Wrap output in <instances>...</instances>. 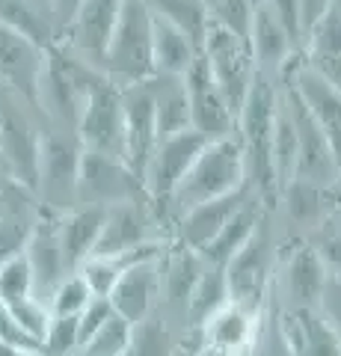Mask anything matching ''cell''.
Instances as JSON below:
<instances>
[{"label":"cell","mask_w":341,"mask_h":356,"mask_svg":"<svg viewBox=\"0 0 341 356\" xmlns=\"http://www.w3.org/2000/svg\"><path fill=\"white\" fill-rule=\"evenodd\" d=\"M279 107V81L267 74H256L244 107L238 113V140L244 146L247 184L256 191L258 202L276 205L279 184L273 170V125Z\"/></svg>","instance_id":"obj_1"},{"label":"cell","mask_w":341,"mask_h":356,"mask_svg":"<svg viewBox=\"0 0 341 356\" xmlns=\"http://www.w3.org/2000/svg\"><path fill=\"white\" fill-rule=\"evenodd\" d=\"M104 72L98 65L86 63L78 54H72L65 44H51L48 65L39 83V110L53 128L78 131V122L83 113L86 98L92 89L104 81Z\"/></svg>","instance_id":"obj_2"},{"label":"cell","mask_w":341,"mask_h":356,"mask_svg":"<svg viewBox=\"0 0 341 356\" xmlns=\"http://www.w3.org/2000/svg\"><path fill=\"white\" fill-rule=\"evenodd\" d=\"M244 184H247V161H244V146H240L235 131L228 137L205 143L202 152L196 154V161L190 163V170L178 181V187L172 191L169 202L184 214L187 208L235 193Z\"/></svg>","instance_id":"obj_3"},{"label":"cell","mask_w":341,"mask_h":356,"mask_svg":"<svg viewBox=\"0 0 341 356\" xmlns=\"http://www.w3.org/2000/svg\"><path fill=\"white\" fill-rule=\"evenodd\" d=\"M101 72L119 86L155 77V15L142 0H125L101 57Z\"/></svg>","instance_id":"obj_4"},{"label":"cell","mask_w":341,"mask_h":356,"mask_svg":"<svg viewBox=\"0 0 341 356\" xmlns=\"http://www.w3.org/2000/svg\"><path fill=\"white\" fill-rule=\"evenodd\" d=\"M36 116H42L39 107L0 89V161L9 178L27 191H36L39 184V154L45 134Z\"/></svg>","instance_id":"obj_5"},{"label":"cell","mask_w":341,"mask_h":356,"mask_svg":"<svg viewBox=\"0 0 341 356\" xmlns=\"http://www.w3.org/2000/svg\"><path fill=\"white\" fill-rule=\"evenodd\" d=\"M199 54L208 65V72L214 77V83L219 86V92L226 95L228 107H232L235 116H238L240 107L247 102V95H249V89H252V81H256V74H258V65H256V57H252L249 42L211 21L205 30V36H202Z\"/></svg>","instance_id":"obj_6"},{"label":"cell","mask_w":341,"mask_h":356,"mask_svg":"<svg viewBox=\"0 0 341 356\" xmlns=\"http://www.w3.org/2000/svg\"><path fill=\"white\" fill-rule=\"evenodd\" d=\"M78 137L81 149L98 152L107 158H122L125 161V104H122V86L104 77L86 98L83 113L78 122Z\"/></svg>","instance_id":"obj_7"},{"label":"cell","mask_w":341,"mask_h":356,"mask_svg":"<svg viewBox=\"0 0 341 356\" xmlns=\"http://www.w3.org/2000/svg\"><path fill=\"white\" fill-rule=\"evenodd\" d=\"M279 83H282L279 86L282 102L288 107V113L294 119V131H297V172H294V178H303V181H312L321 187H333L341 166H338L333 146H329L326 134L309 113V107L303 104V98L297 95V89L288 81H279Z\"/></svg>","instance_id":"obj_8"},{"label":"cell","mask_w":341,"mask_h":356,"mask_svg":"<svg viewBox=\"0 0 341 356\" xmlns=\"http://www.w3.org/2000/svg\"><path fill=\"white\" fill-rule=\"evenodd\" d=\"M81 154H83V149L72 131L51 128V131L42 134L36 191L45 196V202L53 211H69L72 202H78Z\"/></svg>","instance_id":"obj_9"},{"label":"cell","mask_w":341,"mask_h":356,"mask_svg":"<svg viewBox=\"0 0 341 356\" xmlns=\"http://www.w3.org/2000/svg\"><path fill=\"white\" fill-rule=\"evenodd\" d=\"M146 196L142 178L131 170L122 158H107L98 152L81 154L78 170V202L81 205H122V202H140Z\"/></svg>","instance_id":"obj_10"},{"label":"cell","mask_w":341,"mask_h":356,"mask_svg":"<svg viewBox=\"0 0 341 356\" xmlns=\"http://www.w3.org/2000/svg\"><path fill=\"white\" fill-rule=\"evenodd\" d=\"M48 65V48L13 27L0 24V89L39 107V83Z\"/></svg>","instance_id":"obj_11"},{"label":"cell","mask_w":341,"mask_h":356,"mask_svg":"<svg viewBox=\"0 0 341 356\" xmlns=\"http://www.w3.org/2000/svg\"><path fill=\"white\" fill-rule=\"evenodd\" d=\"M205 143L208 140L193 128L158 140L146 172H142V187H146V196L151 202H169L172 191L178 187V181L190 170V163L196 161V154L202 152Z\"/></svg>","instance_id":"obj_12"},{"label":"cell","mask_w":341,"mask_h":356,"mask_svg":"<svg viewBox=\"0 0 341 356\" xmlns=\"http://www.w3.org/2000/svg\"><path fill=\"white\" fill-rule=\"evenodd\" d=\"M223 273H226L228 300L261 312L273 291V285H276L273 282V261H270L267 241L256 232V238L223 264Z\"/></svg>","instance_id":"obj_13"},{"label":"cell","mask_w":341,"mask_h":356,"mask_svg":"<svg viewBox=\"0 0 341 356\" xmlns=\"http://www.w3.org/2000/svg\"><path fill=\"white\" fill-rule=\"evenodd\" d=\"M122 3L125 0H78L60 44H65L72 54H78L86 63L101 69V57L116 30Z\"/></svg>","instance_id":"obj_14"},{"label":"cell","mask_w":341,"mask_h":356,"mask_svg":"<svg viewBox=\"0 0 341 356\" xmlns=\"http://www.w3.org/2000/svg\"><path fill=\"white\" fill-rule=\"evenodd\" d=\"M184 86H187V98H190V128L193 131H199L205 140H219L238 131L235 110L228 107L226 95L214 83L202 54L184 72Z\"/></svg>","instance_id":"obj_15"},{"label":"cell","mask_w":341,"mask_h":356,"mask_svg":"<svg viewBox=\"0 0 341 356\" xmlns=\"http://www.w3.org/2000/svg\"><path fill=\"white\" fill-rule=\"evenodd\" d=\"M261 312L240 306V303H235V300H226L223 306L214 309L211 315L196 327L199 330L202 353H211V356H247L249 348H252V341H256V336H258Z\"/></svg>","instance_id":"obj_16"},{"label":"cell","mask_w":341,"mask_h":356,"mask_svg":"<svg viewBox=\"0 0 341 356\" xmlns=\"http://www.w3.org/2000/svg\"><path fill=\"white\" fill-rule=\"evenodd\" d=\"M122 104H125V163L142 178L151 152H155L160 140L149 81L122 86Z\"/></svg>","instance_id":"obj_17"},{"label":"cell","mask_w":341,"mask_h":356,"mask_svg":"<svg viewBox=\"0 0 341 356\" xmlns=\"http://www.w3.org/2000/svg\"><path fill=\"white\" fill-rule=\"evenodd\" d=\"M282 81H288L297 89V95L303 98V104L309 107V113L326 134L329 146H333L338 166H341V92L333 83H326L321 74H315L309 65L303 63V57H297L288 65Z\"/></svg>","instance_id":"obj_18"},{"label":"cell","mask_w":341,"mask_h":356,"mask_svg":"<svg viewBox=\"0 0 341 356\" xmlns=\"http://www.w3.org/2000/svg\"><path fill=\"white\" fill-rule=\"evenodd\" d=\"M247 42L252 48L258 72L267 77H276V81H282L288 65L300 57V42L294 39V33L264 3H258L256 15H252V27H249Z\"/></svg>","instance_id":"obj_19"},{"label":"cell","mask_w":341,"mask_h":356,"mask_svg":"<svg viewBox=\"0 0 341 356\" xmlns=\"http://www.w3.org/2000/svg\"><path fill=\"white\" fill-rule=\"evenodd\" d=\"M158 294H160V255L128 264L107 300L113 303L116 315H122L131 324H140V321L151 315Z\"/></svg>","instance_id":"obj_20"},{"label":"cell","mask_w":341,"mask_h":356,"mask_svg":"<svg viewBox=\"0 0 341 356\" xmlns=\"http://www.w3.org/2000/svg\"><path fill=\"white\" fill-rule=\"evenodd\" d=\"M252 196H256V191H252L249 184H244V187H238L235 193H226V196H217V199H208V202L187 208L181 214V220H178L181 243L199 252L205 243L226 226V220L232 217L244 202H249Z\"/></svg>","instance_id":"obj_21"},{"label":"cell","mask_w":341,"mask_h":356,"mask_svg":"<svg viewBox=\"0 0 341 356\" xmlns=\"http://www.w3.org/2000/svg\"><path fill=\"white\" fill-rule=\"evenodd\" d=\"M27 264L33 270V285H36V297L39 294H51L57 282L63 280L69 270L63 255V243H60V232H57V220H42L33 226L30 238H27Z\"/></svg>","instance_id":"obj_22"},{"label":"cell","mask_w":341,"mask_h":356,"mask_svg":"<svg viewBox=\"0 0 341 356\" xmlns=\"http://www.w3.org/2000/svg\"><path fill=\"white\" fill-rule=\"evenodd\" d=\"M300 57L315 74H321L326 83H333L341 92V6H338V0L312 27L309 36H306Z\"/></svg>","instance_id":"obj_23"},{"label":"cell","mask_w":341,"mask_h":356,"mask_svg":"<svg viewBox=\"0 0 341 356\" xmlns=\"http://www.w3.org/2000/svg\"><path fill=\"white\" fill-rule=\"evenodd\" d=\"M282 280H285V294L291 297L294 309H317V300L324 294L329 273L312 243H300L285 259Z\"/></svg>","instance_id":"obj_24"},{"label":"cell","mask_w":341,"mask_h":356,"mask_svg":"<svg viewBox=\"0 0 341 356\" xmlns=\"http://www.w3.org/2000/svg\"><path fill=\"white\" fill-rule=\"evenodd\" d=\"M104 214L107 208L101 205H81V208L60 211L57 232H60V243H63V255L69 270H78V264L92 255L104 226Z\"/></svg>","instance_id":"obj_25"},{"label":"cell","mask_w":341,"mask_h":356,"mask_svg":"<svg viewBox=\"0 0 341 356\" xmlns=\"http://www.w3.org/2000/svg\"><path fill=\"white\" fill-rule=\"evenodd\" d=\"M282 327L294 356H341V339L317 309H291L282 315Z\"/></svg>","instance_id":"obj_26"},{"label":"cell","mask_w":341,"mask_h":356,"mask_svg":"<svg viewBox=\"0 0 341 356\" xmlns=\"http://www.w3.org/2000/svg\"><path fill=\"white\" fill-rule=\"evenodd\" d=\"M0 24L24 33L45 48L60 42L53 0H0Z\"/></svg>","instance_id":"obj_27"},{"label":"cell","mask_w":341,"mask_h":356,"mask_svg":"<svg viewBox=\"0 0 341 356\" xmlns=\"http://www.w3.org/2000/svg\"><path fill=\"white\" fill-rule=\"evenodd\" d=\"M146 243V214L140 211V202L110 205L104 214V226L98 235L95 250L98 255H122L128 250Z\"/></svg>","instance_id":"obj_28"},{"label":"cell","mask_w":341,"mask_h":356,"mask_svg":"<svg viewBox=\"0 0 341 356\" xmlns=\"http://www.w3.org/2000/svg\"><path fill=\"white\" fill-rule=\"evenodd\" d=\"M256 232H258V196H252L249 202H244L226 220V226L205 243L199 250V255L208 264L223 267L232 255H238L252 238H256Z\"/></svg>","instance_id":"obj_29"},{"label":"cell","mask_w":341,"mask_h":356,"mask_svg":"<svg viewBox=\"0 0 341 356\" xmlns=\"http://www.w3.org/2000/svg\"><path fill=\"white\" fill-rule=\"evenodd\" d=\"M151 86V102H155V119H158V134L169 137L190 128V98H187L184 77L172 74H155L149 77Z\"/></svg>","instance_id":"obj_30"},{"label":"cell","mask_w":341,"mask_h":356,"mask_svg":"<svg viewBox=\"0 0 341 356\" xmlns=\"http://www.w3.org/2000/svg\"><path fill=\"white\" fill-rule=\"evenodd\" d=\"M196 57H199V44L181 27L155 18V74L184 77V72L196 63Z\"/></svg>","instance_id":"obj_31"},{"label":"cell","mask_w":341,"mask_h":356,"mask_svg":"<svg viewBox=\"0 0 341 356\" xmlns=\"http://www.w3.org/2000/svg\"><path fill=\"white\" fill-rule=\"evenodd\" d=\"M279 196L297 222H321L329 214V202H335L333 187H321L303 178H291Z\"/></svg>","instance_id":"obj_32"},{"label":"cell","mask_w":341,"mask_h":356,"mask_svg":"<svg viewBox=\"0 0 341 356\" xmlns=\"http://www.w3.org/2000/svg\"><path fill=\"white\" fill-rule=\"evenodd\" d=\"M142 3L149 6V13L155 18L181 27L196 44H202L205 30H208V24H211L208 0H142Z\"/></svg>","instance_id":"obj_33"},{"label":"cell","mask_w":341,"mask_h":356,"mask_svg":"<svg viewBox=\"0 0 341 356\" xmlns=\"http://www.w3.org/2000/svg\"><path fill=\"white\" fill-rule=\"evenodd\" d=\"M199 273H202L199 252L181 243L178 252L169 255L167 261H160V294H167L172 303H187Z\"/></svg>","instance_id":"obj_34"},{"label":"cell","mask_w":341,"mask_h":356,"mask_svg":"<svg viewBox=\"0 0 341 356\" xmlns=\"http://www.w3.org/2000/svg\"><path fill=\"white\" fill-rule=\"evenodd\" d=\"M273 170H276V184L282 193V187L297 172V131H294V119L288 113V107L282 102V89H279L276 125H273Z\"/></svg>","instance_id":"obj_35"},{"label":"cell","mask_w":341,"mask_h":356,"mask_svg":"<svg viewBox=\"0 0 341 356\" xmlns=\"http://www.w3.org/2000/svg\"><path fill=\"white\" fill-rule=\"evenodd\" d=\"M226 300H228L226 273H223V267L211 264V270L199 273V280H196L193 291H190V297H187V303H184V312L193 318V324L199 327L214 309H219L226 303Z\"/></svg>","instance_id":"obj_36"},{"label":"cell","mask_w":341,"mask_h":356,"mask_svg":"<svg viewBox=\"0 0 341 356\" xmlns=\"http://www.w3.org/2000/svg\"><path fill=\"white\" fill-rule=\"evenodd\" d=\"M247 356H294L288 336H285V327H282V312L276 306V285H273L267 303H264L258 336H256V341H252Z\"/></svg>","instance_id":"obj_37"},{"label":"cell","mask_w":341,"mask_h":356,"mask_svg":"<svg viewBox=\"0 0 341 356\" xmlns=\"http://www.w3.org/2000/svg\"><path fill=\"white\" fill-rule=\"evenodd\" d=\"M175 348H178V344L172 341L169 330L149 315L146 321L134 324V330H131V341H128L122 356H172Z\"/></svg>","instance_id":"obj_38"},{"label":"cell","mask_w":341,"mask_h":356,"mask_svg":"<svg viewBox=\"0 0 341 356\" xmlns=\"http://www.w3.org/2000/svg\"><path fill=\"white\" fill-rule=\"evenodd\" d=\"M131 330H134V324L125 321L122 315H116V309H113V315L92 332V339L83 344L81 353L83 356H122L131 341Z\"/></svg>","instance_id":"obj_39"},{"label":"cell","mask_w":341,"mask_h":356,"mask_svg":"<svg viewBox=\"0 0 341 356\" xmlns=\"http://www.w3.org/2000/svg\"><path fill=\"white\" fill-rule=\"evenodd\" d=\"M48 309H51V315L53 318H63V315H81L83 306L92 300V291H90V285L83 282V276L78 270H72V273H65L63 280L57 282V288L48 294Z\"/></svg>","instance_id":"obj_40"},{"label":"cell","mask_w":341,"mask_h":356,"mask_svg":"<svg viewBox=\"0 0 341 356\" xmlns=\"http://www.w3.org/2000/svg\"><path fill=\"white\" fill-rule=\"evenodd\" d=\"M122 270H125V264L119 261V255H98V252H92L90 259H83L78 264V273L83 276V282L90 285L92 297H110V291H113V285L119 282Z\"/></svg>","instance_id":"obj_41"},{"label":"cell","mask_w":341,"mask_h":356,"mask_svg":"<svg viewBox=\"0 0 341 356\" xmlns=\"http://www.w3.org/2000/svg\"><path fill=\"white\" fill-rule=\"evenodd\" d=\"M24 297H36V285H33V270L27 264V255L21 252L0 264V300L3 303H18Z\"/></svg>","instance_id":"obj_42"},{"label":"cell","mask_w":341,"mask_h":356,"mask_svg":"<svg viewBox=\"0 0 341 356\" xmlns=\"http://www.w3.org/2000/svg\"><path fill=\"white\" fill-rule=\"evenodd\" d=\"M81 350V332L78 315H63L48 321L45 336H42V353L45 356H74Z\"/></svg>","instance_id":"obj_43"},{"label":"cell","mask_w":341,"mask_h":356,"mask_svg":"<svg viewBox=\"0 0 341 356\" xmlns=\"http://www.w3.org/2000/svg\"><path fill=\"white\" fill-rule=\"evenodd\" d=\"M208 9H211L214 24L247 39L249 27H252V15H256V9H258V0H211Z\"/></svg>","instance_id":"obj_44"},{"label":"cell","mask_w":341,"mask_h":356,"mask_svg":"<svg viewBox=\"0 0 341 356\" xmlns=\"http://www.w3.org/2000/svg\"><path fill=\"white\" fill-rule=\"evenodd\" d=\"M33 226H24L15 217H0V264L9 261L13 255H21L27 247Z\"/></svg>","instance_id":"obj_45"},{"label":"cell","mask_w":341,"mask_h":356,"mask_svg":"<svg viewBox=\"0 0 341 356\" xmlns=\"http://www.w3.org/2000/svg\"><path fill=\"white\" fill-rule=\"evenodd\" d=\"M0 344H9V348H21V350H39L42 353V344L24 332V327L15 321L13 309H9L3 300H0Z\"/></svg>","instance_id":"obj_46"},{"label":"cell","mask_w":341,"mask_h":356,"mask_svg":"<svg viewBox=\"0 0 341 356\" xmlns=\"http://www.w3.org/2000/svg\"><path fill=\"white\" fill-rule=\"evenodd\" d=\"M113 315V303L107 297H92L90 303L83 306V312L78 315V332H81V348L92 339V332L104 324V321Z\"/></svg>","instance_id":"obj_47"},{"label":"cell","mask_w":341,"mask_h":356,"mask_svg":"<svg viewBox=\"0 0 341 356\" xmlns=\"http://www.w3.org/2000/svg\"><path fill=\"white\" fill-rule=\"evenodd\" d=\"M317 312H321L324 321L341 339V282L338 280H326L324 294H321V300H317Z\"/></svg>","instance_id":"obj_48"},{"label":"cell","mask_w":341,"mask_h":356,"mask_svg":"<svg viewBox=\"0 0 341 356\" xmlns=\"http://www.w3.org/2000/svg\"><path fill=\"white\" fill-rule=\"evenodd\" d=\"M317 255H321V261L326 267L329 280H338L341 282V232H326V235L315 243Z\"/></svg>","instance_id":"obj_49"},{"label":"cell","mask_w":341,"mask_h":356,"mask_svg":"<svg viewBox=\"0 0 341 356\" xmlns=\"http://www.w3.org/2000/svg\"><path fill=\"white\" fill-rule=\"evenodd\" d=\"M276 15L285 27L294 33V39L300 42V0H258Z\"/></svg>","instance_id":"obj_50"},{"label":"cell","mask_w":341,"mask_h":356,"mask_svg":"<svg viewBox=\"0 0 341 356\" xmlns=\"http://www.w3.org/2000/svg\"><path fill=\"white\" fill-rule=\"evenodd\" d=\"M333 3L335 0H300V48H303L306 36L312 33V27L333 9Z\"/></svg>","instance_id":"obj_51"},{"label":"cell","mask_w":341,"mask_h":356,"mask_svg":"<svg viewBox=\"0 0 341 356\" xmlns=\"http://www.w3.org/2000/svg\"><path fill=\"white\" fill-rule=\"evenodd\" d=\"M74 6H78V0H53V13H57V27H60V39H63L65 27H69V21H72V13H74Z\"/></svg>","instance_id":"obj_52"},{"label":"cell","mask_w":341,"mask_h":356,"mask_svg":"<svg viewBox=\"0 0 341 356\" xmlns=\"http://www.w3.org/2000/svg\"><path fill=\"white\" fill-rule=\"evenodd\" d=\"M0 356H45L39 350H21V348H9V344H0Z\"/></svg>","instance_id":"obj_53"},{"label":"cell","mask_w":341,"mask_h":356,"mask_svg":"<svg viewBox=\"0 0 341 356\" xmlns=\"http://www.w3.org/2000/svg\"><path fill=\"white\" fill-rule=\"evenodd\" d=\"M333 193H335V202H341V170H338V178H335V184H333Z\"/></svg>","instance_id":"obj_54"},{"label":"cell","mask_w":341,"mask_h":356,"mask_svg":"<svg viewBox=\"0 0 341 356\" xmlns=\"http://www.w3.org/2000/svg\"><path fill=\"white\" fill-rule=\"evenodd\" d=\"M172 356H196V353H193V350H187V348H181V344H178V348L172 350Z\"/></svg>","instance_id":"obj_55"},{"label":"cell","mask_w":341,"mask_h":356,"mask_svg":"<svg viewBox=\"0 0 341 356\" xmlns=\"http://www.w3.org/2000/svg\"><path fill=\"white\" fill-rule=\"evenodd\" d=\"M202 356H211V353H202Z\"/></svg>","instance_id":"obj_56"},{"label":"cell","mask_w":341,"mask_h":356,"mask_svg":"<svg viewBox=\"0 0 341 356\" xmlns=\"http://www.w3.org/2000/svg\"><path fill=\"white\" fill-rule=\"evenodd\" d=\"M338 6H341V0H338Z\"/></svg>","instance_id":"obj_57"}]
</instances>
